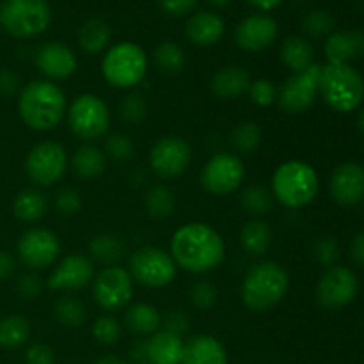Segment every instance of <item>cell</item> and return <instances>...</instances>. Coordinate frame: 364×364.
Masks as SVG:
<instances>
[{
    "label": "cell",
    "instance_id": "cell-4",
    "mask_svg": "<svg viewBox=\"0 0 364 364\" xmlns=\"http://www.w3.org/2000/svg\"><path fill=\"white\" fill-rule=\"evenodd\" d=\"M318 174L302 160L281 164L272 176V196L287 208H302L318 194Z\"/></svg>",
    "mask_w": 364,
    "mask_h": 364
},
{
    "label": "cell",
    "instance_id": "cell-53",
    "mask_svg": "<svg viewBox=\"0 0 364 364\" xmlns=\"http://www.w3.org/2000/svg\"><path fill=\"white\" fill-rule=\"evenodd\" d=\"M130 359L134 364H149V354H148V341H137L134 343L130 350Z\"/></svg>",
    "mask_w": 364,
    "mask_h": 364
},
{
    "label": "cell",
    "instance_id": "cell-6",
    "mask_svg": "<svg viewBox=\"0 0 364 364\" xmlns=\"http://www.w3.org/2000/svg\"><path fill=\"white\" fill-rule=\"evenodd\" d=\"M148 73V55L137 43L123 41L110 46L102 59V75L110 87L134 89Z\"/></svg>",
    "mask_w": 364,
    "mask_h": 364
},
{
    "label": "cell",
    "instance_id": "cell-46",
    "mask_svg": "<svg viewBox=\"0 0 364 364\" xmlns=\"http://www.w3.org/2000/svg\"><path fill=\"white\" fill-rule=\"evenodd\" d=\"M313 256H315V259L320 265L333 267L334 262L340 258V247H338L334 238L323 237L320 238L315 244V247H313Z\"/></svg>",
    "mask_w": 364,
    "mask_h": 364
},
{
    "label": "cell",
    "instance_id": "cell-11",
    "mask_svg": "<svg viewBox=\"0 0 364 364\" xmlns=\"http://www.w3.org/2000/svg\"><path fill=\"white\" fill-rule=\"evenodd\" d=\"M320 73H322V66L315 63L308 70L288 77L277 89V103L281 110L297 116L311 109L320 95Z\"/></svg>",
    "mask_w": 364,
    "mask_h": 364
},
{
    "label": "cell",
    "instance_id": "cell-49",
    "mask_svg": "<svg viewBox=\"0 0 364 364\" xmlns=\"http://www.w3.org/2000/svg\"><path fill=\"white\" fill-rule=\"evenodd\" d=\"M162 326L164 331H167V333H173L176 334V336H183L188 331V327H191V322H188V316L185 315V313L173 309L171 313H167L166 318H162Z\"/></svg>",
    "mask_w": 364,
    "mask_h": 364
},
{
    "label": "cell",
    "instance_id": "cell-52",
    "mask_svg": "<svg viewBox=\"0 0 364 364\" xmlns=\"http://www.w3.org/2000/svg\"><path fill=\"white\" fill-rule=\"evenodd\" d=\"M14 270H16V262H14V258L7 251L0 249V281L9 279L14 274Z\"/></svg>",
    "mask_w": 364,
    "mask_h": 364
},
{
    "label": "cell",
    "instance_id": "cell-47",
    "mask_svg": "<svg viewBox=\"0 0 364 364\" xmlns=\"http://www.w3.org/2000/svg\"><path fill=\"white\" fill-rule=\"evenodd\" d=\"M43 288H45V284H43L41 277L28 272V274H23V276L18 279L16 294L18 297L23 299V301H34V299H38L39 295H41Z\"/></svg>",
    "mask_w": 364,
    "mask_h": 364
},
{
    "label": "cell",
    "instance_id": "cell-19",
    "mask_svg": "<svg viewBox=\"0 0 364 364\" xmlns=\"http://www.w3.org/2000/svg\"><path fill=\"white\" fill-rule=\"evenodd\" d=\"M34 63L46 80H66L73 77L78 59L73 50L60 41H45L34 53Z\"/></svg>",
    "mask_w": 364,
    "mask_h": 364
},
{
    "label": "cell",
    "instance_id": "cell-25",
    "mask_svg": "<svg viewBox=\"0 0 364 364\" xmlns=\"http://www.w3.org/2000/svg\"><path fill=\"white\" fill-rule=\"evenodd\" d=\"M146 341H148L149 364H181L185 347L181 336L162 329L151 334Z\"/></svg>",
    "mask_w": 364,
    "mask_h": 364
},
{
    "label": "cell",
    "instance_id": "cell-36",
    "mask_svg": "<svg viewBox=\"0 0 364 364\" xmlns=\"http://www.w3.org/2000/svg\"><path fill=\"white\" fill-rule=\"evenodd\" d=\"M230 141L235 153L249 155V153L256 151L259 148L263 141V132L259 124L255 123V121H242V123H238L231 130Z\"/></svg>",
    "mask_w": 364,
    "mask_h": 364
},
{
    "label": "cell",
    "instance_id": "cell-28",
    "mask_svg": "<svg viewBox=\"0 0 364 364\" xmlns=\"http://www.w3.org/2000/svg\"><path fill=\"white\" fill-rule=\"evenodd\" d=\"M124 326L137 336H151L162 327V316L159 309L146 302L130 306L124 313Z\"/></svg>",
    "mask_w": 364,
    "mask_h": 364
},
{
    "label": "cell",
    "instance_id": "cell-43",
    "mask_svg": "<svg viewBox=\"0 0 364 364\" xmlns=\"http://www.w3.org/2000/svg\"><path fill=\"white\" fill-rule=\"evenodd\" d=\"M333 16L323 9H313L302 18V31L313 38H320L333 31Z\"/></svg>",
    "mask_w": 364,
    "mask_h": 364
},
{
    "label": "cell",
    "instance_id": "cell-45",
    "mask_svg": "<svg viewBox=\"0 0 364 364\" xmlns=\"http://www.w3.org/2000/svg\"><path fill=\"white\" fill-rule=\"evenodd\" d=\"M55 206L63 215L75 217L82 210V198L75 188L64 187L55 194Z\"/></svg>",
    "mask_w": 364,
    "mask_h": 364
},
{
    "label": "cell",
    "instance_id": "cell-27",
    "mask_svg": "<svg viewBox=\"0 0 364 364\" xmlns=\"http://www.w3.org/2000/svg\"><path fill=\"white\" fill-rule=\"evenodd\" d=\"M77 39L82 52L89 53V55H96V53H102L109 48L112 31H110L109 23L102 18H89L78 28Z\"/></svg>",
    "mask_w": 364,
    "mask_h": 364
},
{
    "label": "cell",
    "instance_id": "cell-14",
    "mask_svg": "<svg viewBox=\"0 0 364 364\" xmlns=\"http://www.w3.org/2000/svg\"><path fill=\"white\" fill-rule=\"evenodd\" d=\"M192 162V148L180 135L159 139L149 151V167L162 180H174L187 173Z\"/></svg>",
    "mask_w": 364,
    "mask_h": 364
},
{
    "label": "cell",
    "instance_id": "cell-1",
    "mask_svg": "<svg viewBox=\"0 0 364 364\" xmlns=\"http://www.w3.org/2000/svg\"><path fill=\"white\" fill-rule=\"evenodd\" d=\"M171 256L176 267L191 274H206L220 267L226 258L223 237L205 223H188L174 231Z\"/></svg>",
    "mask_w": 364,
    "mask_h": 364
},
{
    "label": "cell",
    "instance_id": "cell-9",
    "mask_svg": "<svg viewBox=\"0 0 364 364\" xmlns=\"http://www.w3.org/2000/svg\"><path fill=\"white\" fill-rule=\"evenodd\" d=\"M132 279L144 288H164L174 281L178 267L173 256L160 247L146 245L137 249L128 259Z\"/></svg>",
    "mask_w": 364,
    "mask_h": 364
},
{
    "label": "cell",
    "instance_id": "cell-24",
    "mask_svg": "<svg viewBox=\"0 0 364 364\" xmlns=\"http://www.w3.org/2000/svg\"><path fill=\"white\" fill-rule=\"evenodd\" d=\"M181 364H228V352L217 338L198 334L185 343Z\"/></svg>",
    "mask_w": 364,
    "mask_h": 364
},
{
    "label": "cell",
    "instance_id": "cell-26",
    "mask_svg": "<svg viewBox=\"0 0 364 364\" xmlns=\"http://www.w3.org/2000/svg\"><path fill=\"white\" fill-rule=\"evenodd\" d=\"M279 57L291 73L308 70L315 64V52L311 43L301 36H288L279 48Z\"/></svg>",
    "mask_w": 364,
    "mask_h": 364
},
{
    "label": "cell",
    "instance_id": "cell-23",
    "mask_svg": "<svg viewBox=\"0 0 364 364\" xmlns=\"http://www.w3.org/2000/svg\"><path fill=\"white\" fill-rule=\"evenodd\" d=\"M323 52L329 63L350 64V60L364 55V31L354 28V31L333 32L327 38Z\"/></svg>",
    "mask_w": 364,
    "mask_h": 364
},
{
    "label": "cell",
    "instance_id": "cell-13",
    "mask_svg": "<svg viewBox=\"0 0 364 364\" xmlns=\"http://www.w3.org/2000/svg\"><path fill=\"white\" fill-rule=\"evenodd\" d=\"M245 178V166L237 153H217L201 171V185L208 194L228 196L238 191Z\"/></svg>",
    "mask_w": 364,
    "mask_h": 364
},
{
    "label": "cell",
    "instance_id": "cell-30",
    "mask_svg": "<svg viewBox=\"0 0 364 364\" xmlns=\"http://www.w3.org/2000/svg\"><path fill=\"white\" fill-rule=\"evenodd\" d=\"M48 212V199L38 188H25L14 198L13 213L21 223H38Z\"/></svg>",
    "mask_w": 364,
    "mask_h": 364
},
{
    "label": "cell",
    "instance_id": "cell-18",
    "mask_svg": "<svg viewBox=\"0 0 364 364\" xmlns=\"http://www.w3.org/2000/svg\"><path fill=\"white\" fill-rule=\"evenodd\" d=\"M95 263L91 258L73 252L68 255L50 274L46 287L55 291H77L95 279Z\"/></svg>",
    "mask_w": 364,
    "mask_h": 364
},
{
    "label": "cell",
    "instance_id": "cell-58",
    "mask_svg": "<svg viewBox=\"0 0 364 364\" xmlns=\"http://www.w3.org/2000/svg\"><path fill=\"white\" fill-rule=\"evenodd\" d=\"M358 127H359V130H361L363 134H364V107L361 109V112H359V117H358Z\"/></svg>",
    "mask_w": 364,
    "mask_h": 364
},
{
    "label": "cell",
    "instance_id": "cell-5",
    "mask_svg": "<svg viewBox=\"0 0 364 364\" xmlns=\"http://www.w3.org/2000/svg\"><path fill=\"white\" fill-rule=\"evenodd\" d=\"M320 96L336 112H352L364 100L361 73L350 64L327 63L320 73Z\"/></svg>",
    "mask_w": 364,
    "mask_h": 364
},
{
    "label": "cell",
    "instance_id": "cell-2",
    "mask_svg": "<svg viewBox=\"0 0 364 364\" xmlns=\"http://www.w3.org/2000/svg\"><path fill=\"white\" fill-rule=\"evenodd\" d=\"M66 112V95L52 80L28 82L18 95V114L31 130H53L63 123Z\"/></svg>",
    "mask_w": 364,
    "mask_h": 364
},
{
    "label": "cell",
    "instance_id": "cell-20",
    "mask_svg": "<svg viewBox=\"0 0 364 364\" xmlns=\"http://www.w3.org/2000/svg\"><path fill=\"white\" fill-rule=\"evenodd\" d=\"M329 192L341 206H354L364 198V167L354 162H345L333 171Z\"/></svg>",
    "mask_w": 364,
    "mask_h": 364
},
{
    "label": "cell",
    "instance_id": "cell-37",
    "mask_svg": "<svg viewBox=\"0 0 364 364\" xmlns=\"http://www.w3.org/2000/svg\"><path fill=\"white\" fill-rule=\"evenodd\" d=\"M155 63L162 73L178 75L183 71L187 57L181 46L174 41H162L155 48Z\"/></svg>",
    "mask_w": 364,
    "mask_h": 364
},
{
    "label": "cell",
    "instance_id": "cell-32",
    "mask_svg": "<svg viewBox=\"0 0 364 364\" xmlns=\"http://www.w3.org/2000/svg\"><path fill=\"white\" fill-rule=\"evenodd\" d=\"M124 249H127V245H124L123 238L114 233H100L92 237L91 242H89V255H91V258L107 267L116 265L123 258Z\"/></svg>",
    "mask_w": 364,
    "mask_h": 364
},
{
    "label": "cell",
    "instance_id": "cell-42",
    "mask_svg": "<svg viewBox=\"0 0 364 364\" xmlns=\"http://www.w3.org/2000/svg\"><path fill=\"white\" fill-rule=\"evenodd\" d=\"M105 155L116 162H128L135 155V144L130 135L112 134L107 137Z\"/></svg>",
    "mask_w": 364,
    "mask_h": 364
},
{
    "label": "cell",
    "instance_id": "cell-48",
    "mask_svg": "<svg viewBox=\"0 0 364 364\" xmlns=\"http://www.w3.org/2000/svg\"><path fill=\"white\" fill-rule=\"evenodd\" d=\"M25 364H55V352L45 343H34L25 352Z\"/></svg>",
    "mask_w": 364,
    "mask_h": 364
},
{
    "label": "cell",
    "instance_id": "cell-16",
    "mask_svg": "<svg viewBox=\"0 0 364 364\" xmlns=\"http://www.w3.org/2000/svg\"><path fill=\"white\" fill-rule=\"evenodd\" d=\"M358 290V276L347 267L333 265L320 276L316 301L326 309H340L354 301Z\"/></svg>",
    "mask_w": 364,
    "mask_h": 364
},
{
    "label": "cell",
    "instance_id": "cell-15",
    "mask_svg": "<svg viewBox=\"0 0 364 364\" xmlns=\"http://www.w3.org/2000/svg\"><path fill=\"white\" fill-rule=\"evenodd\" d=\"M16 252L27 269L45 270L59 258L60 242L57 235L46 228H31L18 240Z\"/></svg>",
    "mask_w": 364,
    "mask_h": 364
},
{
    "label": "cell",
    "instance_id": "cell-38",
    "mask_svg": "<svg viewBox=\"0 0 364 364\" xmlns=\"http://www.w3.org/2000/svg\"><path fill=\"white\" fill-rule=\"evenodd\" d=\"M53 315H55L57 322L63 323L64 327H80L82 323L87 318V311H85V306L82 304L78 299L75 297H60L59 301L53 306Z\"/></svg>",
    "mask_w": 364,
    "mask_h": 364
},
{
    "label": "cell",
    "instance_id": "cell-21",
    "mask_svg": "<svg viewBox=\"0 0 364 364\" xmlns=\"http://www.w3.org/2000/svg\"><path fill=\"white\" fill-rule=\"evenodd\" d=\"M226 23L223 16L213 11H199L192 14L185 27L187 39L196 46H213L223 39Z\"/></svg>",
    "mask_w": 364,
    "mask_h": 364
},
{
    "label": "cell",
    "instance_id": "cell-54",
    "mask_svg": "<svg viewBox=\"0 0 364 364\" xmlns=\"http://www.w3.org/2000/svg\"><path fill=\"white\" fill-rule=\"evenodd\" d=\"M350 256L358 265L364 267V233H359L358 237L352 240L350 245Z\"/></svg>",
    "mask_w": 364,
    "mask_h": 364
},
{
    "label": "cell",
    "instance_id": "cell-10",
    "mask_svg": "<svg viewBox=\"0 0 364 364\" xmlns=\"http://www.w3.org/2000/svg\"><path fill=\"white\" fill-rule=\"evenodd\" d=\"M68 169V155L63 144L43 141L28 151L25 159L27 178L38 187H52L59 183Z\"/></svg>",
    "mask_w": 364,
    "mask_h": 364
},
{
    "label": "cell",
    "instance_id": "cell-39",
    "mask_svg": "<svg viewBox=\"0 0 364 364\" xmlns=\"http://www.w3.org/2000/svg\"><path fill=\"white\" fill-rule=\"evenodd\" d=\"M92 336L98 341L100 345H105V347H112L117 341L121 340V334H123V327L117 322L114 316L110 315H102L95 320L91 329Z\"/></svg>",
    "mask_w": 364,
    "mask_h": 364
},
{
    "label": "cell",
    "instance_id": "cell-55",
    "mask_svg": "<svg viewBox=\"0 0 364 364\" xmlns=\"http://www.w3.org/2000/svg\"><path fill=\"white\" fill-rule=\"evenodd\" d=\"M245 2L251 4L252 7H256V9L259 11H272L276 9L277 6H281L283 0H245Z\"/></svg>",
    "mask_w": 364,
    "mask_h": 364
},
{
    "label": "cell",
    "instance_id": "cell-17",
    "mask_svg": "<svg viewBox=\"0 0 364 364\" xmlns=\"http://www.w3.org/2000/svg\"><path fill=\"white\" fill-rule=\"evenodd\" d=\"M277 36L279 25L265 13L249 14L235 28V43L244 52H262L274 45Z\"/></svg>",
    "mask_w": 364,
    "mask_h": 364
},
{
    "label": "cell",
    "instance_id": "cell-50",
    "mask_svg": "<svg viewBox=\"0 0 364 364\" xmlns=\"http://www.w3.org/2000/svg\"><path fill=\"white\" fill-rule=\"evenodd\" d=\"M196 4H198V0H159V6L162 9V13L173 18H181L185 14L192 13Z\"/></svg>",
    "mask_w": 364,
    "mask_h": 364
},
{
    "label": "cell",
    "instance_id": "cell-31",
    "mask_svg": "<svg viewBox=\"0 0 364 364\" xmlns=\"http://www.w3.org/2000/svg\"><path fill=\"white\" fill-rule=\"evenodd\" d=\"M240 244L247 255L259 258L267 255L272 245V230L269 224L262 219H251L242 226Z\"/></svg>",
    "mask_w": 364,
    "mask_h": 364
},
{
    "label": "cell",
    "instance_id": "cell-22",
    "mask_svg": "<svg viewBox=\"0 0 364 364\" xmlns=\"http://www.w3.org/2000/svg\"><path fill=\"white\" fill-rule=\"evenodd\" d=\"M251 75L244 66L231 64L213 73L210 89L220 100H238L247 95L251 87Z\"/></svg>",
    "mask_w": 364,
    "mask_h": 364
},
{
    "label": "cell",
    "instance_id": "cell-56",
    "mask_svg": "<svg viewBox=\"0 0 364 364\" xmlns=\"http://www.w3.org/2000/svg\"><path fill=\"white\" fill-rule=\"evenodd\" d=\"M96 364H128L124 359L117 358V355H105V358L98 359Z\"/></svg>",
    "mask_w": 364,
    "mask_h": 364
},
{
    "label": "cell",
    "instance_id": "cell-34",
    "mask_svg": "<svg viewBox=\"0 0 364 364\" xmlns=\"http://www.w3.org/2000/svg\"><path fill=\"white\" fill-rule=\"evenodd\" d=\"M144 206L149 217L162 220L174 213V210H176V198H174L173 191L167 185H153L146 192Z\"/></svg>",
    "mask_w": 364,
    "mask_h": 364
},
{
    "label": "cell",
    "instance_id": "cell-51",
    "mask_svg": "<svg viewBox=\"0 0 364 364\" xmlns=\"http://www.w3.org/2000/svg\"><path fill=\"white\" fill-rule=\"evenodd\" d=\"M20 91V77L11 68H0V96L9 98Z\"/></svg>",
    "mask_w": 364,
    "mask_h": 364
},
{
    "label": "cell",
    "instance_id": "cell-57",
    "mask_svg": "<svg viewBox=\"0 0 364 364\" xmlns=\"http://www.w3.org/2000/svg\"><path fill=\"white\" fill-rule=\"evenodd\" d=\"M208 2L212 4L213 7H219V9H223V7L230 6V4L233 2V0H208Z\"/></svg>",
    "mask_w": 364,
    "mask_h": 364
},
{
    "label": "cell",
    "instance_id": "cell-41",
    "mask_svg": "<svg viewBox=\"0 0 364 364\" xmlns=\"http://www.w3.org/2000/svg\"><path fill=\"white\" fill-rule=\"evenodd\" d=\"M188 297H191L192 306H196L201 311H208L217 304L219 291H217L215 284L212 281L201 279L192 284L191 290H188Z\"/></svg>",
    "mask_w": 364,
    "mask_h": 364
},
{
    "label": "cell",
    "instance_id": "cell-3",
    "mask_svg": "<svg viewBox=\"0 0 364 364\" xmlns=\"http://www.w3.org/2000/svg\"><path fill=\"white\" fill-rule=\"evenodd\" d=\"M290 288V276L277 262H259L242 279L240 297L252 313H265L284 301Z\"/></svg>",
    "mask_w": 364,
    "mask_h": 364
},
{
    "label": "cell",
    "instance_id": "cell-33",
    "mask_svg": "<svg viewBox=\"0 0 364 364\" xmlns=\"http://www.w3.org/2000/svg\"><path fill=\"white\" fill-rule=\"evenodd\" d=\"M240 205L245 210V213H249L252 219H262V217L269 215L272 212L274 196L263 185L252 183L242 191Z\"/></svg>",
    "mask_w": 364,
    "mask_h": 364
},
{
    "label": "cell",
    "instance_id": "cell-44",
    "mask_svg": "<svg viewBox=\"0 0 364 364\" xmlns=\"http://www.w3.org/2000/svg\"><path fill=\"white\" fill-rule=\"evenodd\" d=\"M247 95L251 102L258 107H270L274 102H277V87L269 78L252 80Z\"/></svg>",
    "mask_w": 364,
    "mask_h": 364
},
{
    "label": "cell",
    "instance_id": "cell-35",
    "mask_svg": "<svg viewBox=\"0 0 364 364\" xmlns=\"http://www.w3.org/2000/svg\"><path fill=\"white\" fill-rule=\"evenodd\" d=\"M31 336V322L25 316L9 315L0 318V347L20 348Z\"/></svg>",
    "mask_w": 364,
    "mask_h": 364
},
{
    "label": "cell",
    "instance_id": "cell-12",
    "mask_svg": "<svg viewBox=\"0 0 364 364\" xmlns=\"http://www.w3.org/2000/svg\"><path fill=\"white\" fill-rule=\"evenodd\" d=\"M92 295L105 311H121L134 297V279L123 267H105L92 279Z\"/></svg>",
    "mask_w": 364,
    "mask_h": 364
},
{
    "label": "cell",
    "instance_id": "cell-29",
    "mask_svg": "<svg viewBox=\"0 0 364 364\" xmlns=\"http://www.w3.org/2000/svg\"><path fill=\"white\" fill-rule=\"evenodd\" d=\"M71 166L80 180H95L105 173L107 155L103 149L96 148V146L84 144L73 153Z\"/></svg>",
    "mask_w": 364,
    "mask_h": 364
},
{
    "label": "cell",
    "instance_id": "cell-40",
    "mask_svg": "<svg viewBox=\"0 0 364 364\" xmlns=\"http://www.w3.org/2000/svg\"><path fill=\"white\" fill-rule=\"evenodd\" d=\"M119 116L128 124H141L148 116V103L139 92H130L119 102Z\"/></svg>",
    "mask_w": 364,
    "mask_h": 364
},
{
    "label": "cell",
    "instance_id": "cell-7",
    "mask_svg": "<svg viewBox=\"0 0 364 364\" xmlns=\"http://www.w3.org/2000/svg\"><path fill=\"white\" fill-rule=\"evenodd\" d=\"M52 21V9L46 0H2L0 25L18 39H32L43 34Z\"/></svg>",
    "mask_w": 364,
    "mask_h": 364
},
{
    "label": "cell",
    "instance_id": "cell-8",
    "mask_svg": "<svg viewBox=\"0 0 364 364\" xmlns=\"http://www.w3.org/2000/svg\"><path fill=\"white\" fill-rule=\"evenodd\" d=\"M66 116L75 137L89 142L105 137L112 119L105 100L92 92L78 95L68 107Z\"/></svg>",
    "mask_w": 364,
    "mask_h": 364
}]
</instances>
